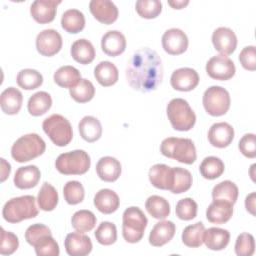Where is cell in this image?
I'll return each mask as SVG.
<instances>
[{"instance_id":"obj_1","label":"cell","mask_w":256,"mask_h":256,"mask_svg":"<svg viewBox=\"0 0 256 256\" xmlns=\"http://www.w3.org/2000/svg\"><path fill=\"white\" fill-rule=\"evenodd\" d=\"M126 79L133 89L141 92L157 89L163 79V65L158 53L147 47L137 50L127 64Z\"/></svg>"},{"instance_id":"obj_2","label":"cell","mask_w":256,"mask_h":256,"mask_svg":"<svg viewBox=\"0 0 256 256\" xmlns=\"http://www.w3.org/2000/svg\"><path fill=\"white\" fill-rule=\"evenodd\" d=\"M38 215L36 199L32 195L14 197L8 200L2 209L3 218L9 223H19Z\"/></svg>"},{"instance_id":"obj_3","label":"cell","mask_w":256,"mask_h":256,"mask_svg":"<svg viewBox=\"0 0 256 256\" xmlns=\"http://www.w3.org/2000/svg\"><path fill=\"white\" fill-rule=\"evenodd\" d=\"M161 153L168 158L177 160L184 164H192L197 158L196 148L193 141L189 138L168 137L160 145Z\"/></svg>"},{"instance_id":"obj_4","label":"cell","mask_w":256,"mask_h":256,"mask_svg":"<svg viewBox=\"0 0 256 256\" xmlns=\"http://www.w3.org/2000/svg\"><path fill=\"white\" fill-rule=\"evenodd\" d=\"M46 144L36 133H29L18 138L11 147L12 158L19 163L28 162L45 152Z\"/></svg>"},{"instance_id":"obj_5","label":"cell","mask_w":256,"mask_h":256,"mask_svg":"<svg viewBox=\"0 0 256 256\" xmlns=\"http://www.w3.org/2000/svg\"><path fill=\"white\" fill-rule=\"evenodd\" d=\"M148 220L140 208L131 206L125 209L122 217V235L125 241L139 242L144 236Z\"/></svg>"},{"instance_id":"obj_6","label":"cell","mask_w":256,"mask_h":256,"mask_svg":"<svg viewBox=\"0 0 256 256\" xmlns=\"http://www.w3.org/2000/svg\"><path fill=\"white\" fill-rule=\"evenodd\" d=\"M167 116L175 130L189 131L196 122V115L189 103L182 98H174L167 105Z\"/></svg>"},{"instance_id":"obj_7","label":"cell","mask_w":256,"mask_h":256,"mask_svg":"<svg viewBox=\"0 0 256 256\" xmlns=\"http://www.w3.org/2000/svg\"><path fill=\"white\" fill-rule=\"evenodd\" d=\"M91 165L90 156L84 150H73L60 154L56 161L57 171L64 175H82L85 174Z\"/></svg>"},{"instance_id":"obj_8","label":"cell","mask_w":256,"mask_h":256,"mask_svg":"<svg viewBox=\"0 0 256 256\" xmlns=\"http://www.w3.org/2000/svg\"><path fill=\"white\" fill-rule=\"evenodd\" d=\"M42 128L56 146H66L72 140V126L70 122L60 114H52L44 119Z\"/></svg>"},{"instance_id":"obj_9","label":"cell","mask_w":256,"mask_h":256,"mask_svg":"<svg viewBox=\"0 0 256 256\" xmlns=\"http://www.w3.org/2000/svg\"><path fill=\"white\" fill-rule=\"evenodd\" d=\"M203 106L211 116H222L230 108L231 99L229 92L221 86H211L203 94Z\"/></svg>"},{"instance_id":"obj_10","label":"cell","mask_w":256,"mask_h":256,"mask_svg":"<svg viewBox=\"0 0 256 256\" xmlns=\"http://www.w3.org/2000/svg\"><path fill=\"white\" fill-rule=\"evenodd\" d=\"M236 68L233 61L225 55H216L211 57L206 63V72L212 79L229 80L235 74Z\"/></svg>"},{"instance_id":"obj_11","label":"cell","mask_w":256,"mask_h":256,"mask_svg":"<svg viewBox=\"0 0 256 256\" xmlns=\"http://www.w3.org/2000/svg\"><path fill=\"white\" fill-rule=\"evenodd\" d=\"M62 37L60 33L54 29H45L36 37L37 51L43 56H53L62 48Z\"/></svg>"},{"instance_id":"obj_12","label":"cell","mask_w":256,"mask_h":256,"mask_svg":"<svg viewBox=\"0 0 256 256\" xmlns=\"http://www.w3.org/2000/svg\"><path fill=\"white\" fill-rule=\"evenodd\" d=\"M188 37L181 29L171 28L162 36V46L165 52L170 55H180L188 48Z\"/></svg>"},{"instance_id":"obj_13","label":"cell","mask_w":256,"mask_h":256,"mask_svg":"<svg viewBox=\"0 0 256 256\" xmlns=\"http://www.w3.org/2000/svg\"><path fill=\"white\" fill-rule=\"evenodd\" d=\"M212 43L221 55L232 54L237 47V37L228 27H218L212 34Z\"/></svg>"},{"instance_id":"obj_14","label":"cell","mask_w":256,"mask_h":256,"mask_svg":"<svg viewBox=\"0 0 256 256\" xmlns=\"http://www.w3.org/2000/svg\"><path fill=\"white\" fill-rule=\"evenodd\" d=\"M171 86L178 91H191L199 83V75L196 72V70L189 68V67H183L175 70L170 78Z\"/></svg>"},{"instance_id":"obj_15","label":"cell","mask_w":256,"mask_h":256,"mask_svg":"<svg viewBox=\"0 0 256 256\" xmlns=\"http://www.w3.org/2000/svg\"><path fill=\"white\" fill-rule=\"evenodd\" d=\"M89 9L94 18L103 24H112L118 18V8L109 0H92Z\"/></svg>"},{"instance_id":"obj_16","label":"cell","mask_w":256,"mask_h":256,"mask_svg":"<svg viewBox=\"0 0 256 256\" xmlns=\"http://www.w3.org/2000/svg\"><path fill=\"white\" fill-rule=\"evenodd\" d=\"M64 245L67 254L70 256H86L90 254L93 247L91 239L78 231L67 234Z\"/></svg>"},{"instance_id":"obj_17","label":"cell","mask_w":256,"mask_h":256,"mask_svg":"<svg viewBox=\"0 0 256 256\" xmlns=\"http://www.w3.org/2000/svg\"><path fill=\"white\" fill-rule=\"evenodd\" d=\"M60 3L61 1L54 0H35L30 6L31 16L40 24L50 23L54 20Z\"/></svg>"},{"instance_id":"obj_18","label":"cell","mask_w":256,"mask_h":256,"mask_svg":"<svg viewBox=\"0 0 256 256\" xmlns=\"http://www.w3.org/2000/svg\"><path fill=\"white\" fill-rule=\"evenodd\" d=\"M234 139V129L227 122L214 123L208 131V140L210 144L217 148H225L231 144Z\"/></svg>"},{"instance_id":"obj_19","label":"cell","mask_w":256,"mask_h":256,"mask_svg":"<svg viewBox=\"0 0 256 256\" xmlns=\"http://www.w3.org/2000/svg\"><path fill=\"white\" fill-rule=\"evenodd\" d=\"M149 181L158 189L171 190L174 180L173 167H169L165 164H155L149 169Z\"/></svg>"},{"instance_id":"obj_20","label":"cell","mask_w":256,"mask_h":256,"mask_svg":"<svg viewBox=\"0 0 256 256\" xmlns=\"http://www.w3.org/2000/svg\"><path fill=\"white\" fill-rule=\"evenodd\" d=\"M232 215L233 204L225 200H213L206 210V218L213 224H224L230 220Z\"/></svg>"},{"instance_id":"obj_21","label":"cell","mask_w":256,"mask_h":256,"mask_svg":"<svg viewBox=\"0 0 256 256\" xmlns=\"http://www.w3.org/2000/svg\"><path fill=\"white\" fill-rule=\"evenodd\" d=\"M101 48L108 56L116 57L125 51L126 38L120 31L110 30L102 36Z\"/></svg>"},{"instance_id":"obj_22","label":"cell","mask_w":256,"mask_h":256,"mask_svg":"<svg viewBox=\"0 0 256 256\" xmlns=\"http://www.w3.org/2000/svg\"><path fill=\"white\" fill-rule=\"evenodd\" d=\"M176 226L172 221L163 220L154 225L149 234V243L154 247H161L168 243L175 235Z\"/></svg>"},{"instance_id":"obj_23","label":"cell","mask_w":256,"mask_h":256,"mask_svg":"<svg viewBox=\"0 0 256 256\" xmlns=\"http://www.w3.org/2000/svg\"><path fill=\"white\" fill-rule=\"evenodd\" d=\"M41 178V172L35 165L19 167L14 175V184L19 189H30L35 187Z\"/></svg>"},{"instance_id":"obj_24","label":"cell","mask_w":256,"mask_h":256,"mask_svg":"<svg viewBox=\"0 0 256 256\" xmlns=\"http://www.w3.org/2000/svg\"><path fill=\"white\" fill-rule=\"evenodd\" d=\"M96 172L101 180L105 182H114L121 174V164L116 158L105 156L98 160L96 164Z\"/></svg>"},{"instance_id":"obj_25","label":"cell","mask_w":256,"mask_h":256,"mask_svg":"<svg viewBox=\"0 0 256 256\" xmlns=\"http://www.w3.org/2000/svg\"><path fill=\"white\" fill-rule=\"evenodd\" d=\"M94 206L103 214L115 212L120 205V199L117 193L111 189H101L94 196Z\"/></svg>"},{"instance_id":"obj_26","label":"cell","mask_w":256,"mask_h":256,"mask_svg":"<svg viewBox=\"0 0 256 256\" xmlns=\"http://www.w3.org/2000/svg\"><path fill=\"white\" fill-rule=\"evenodd\" d=\"M23 103V95L17 88L8 87L0 96V106L2 111L8 115L17 114Z\"/></svg>"},{"instance_id":"obj_27","label":"cell","mask_w":256,"mask_h":256,"mask_svg":"<svg viewBox=\"0 0 256 256\" xmlns=\"http://www.w3.org/2000/svg\"><path fill=\"white\" fill-rule=\"evenodd\" d=\"M230 241V233L226 229L211 227L204 231L203 243L210 250L219 251L226 248Z\"/></svg>"},{"instance_id":"obj_28","label":"cell","mask_w":256,"mask_h":256,"mask_svg":"<svg viewBox=\"0 0 256 256\" xmlns=\"http://www.w3.org/2000/svg\"><path fill=\"white\" fill-rule=\"evenodd\" d=\"M94 77L100 85L109 87L118 81L119 73L115 64L110 61H101L94 68Z\"/></svg>"},{"instance_id":"obj_29","label":"cell","mask_w":256,"mask_h":256,"mask_svg":"<svg viewBox=\"0 0 256 256\" xmlns=\"http://www.w3.org/2000/svg\"><path fill=\"white\" fill-rule=\"evenodd\" d=\"M80 136L87 142H95L102 135V125L94 116L83 117L78 125Z\"/></svg>"},{"instance_id":"obj_30","label":"cell","mask_w":256,"mask_h":256,"mask_svg":"<svg viewBox=\"0 0 256 256\" xmlns=\"http://www.w3.org/2000/svg\"><path fill=\"white\" fill-rule=\"evenodd\" d=\"M72 58L80 64H89L95 58V49L87 39H78L73 42L70 50Z\"/></svg>"},{"instance_id":"obj_31","label":"cell","mask_w":256,"mask_h":256,"mask_svg":"<svg viewBox=\"0 0 256 256\" xmlns=\"http://www.w3.org/2000/svg\"><path fill=\"white\" fill-rule=\"evenodd\" d=\"M61 26L68 33H79L85 27V16L78 9H68L62 14Z\"/></svg>"},{"instance_id":"obj_32","label":"cell","mask_w":256,"mask_h":256,"mask_svg":"<svg viewBox=\"0 0 256 256\" xmlns=\"http://www.w3.org/2000/svg\"><path fill=\"white\" fill-rule=\"evenodd\" d=\"M54 82L62 88H72L81 80V73L73 66L65 65L54 73Z\"/></svg>"},{"instance_id":"obj_33","label":"cell","mask_w":256,"mask_h":256,"mask_svg":"<svg viewBox=\"0 0 256 256\" xmlns=\"http://www.w3.org/2000/svg\"><path fill=\"white\" fill-rule=\"evenodd\" d=\"M52 106V98L49 93L39 91L34 93L28 100L27 108L32 116H41L45 114Z\"/></svg>"},{"instance_id":"obj_34","label":"cell","mask_w":256,"mask_h":256,"mask_svg":"<svg viewBox=\"0 0 256 256\" xmlns=\"http://www.w3.org/2000/svg\"><path fill=\"white\" fill-rule=\"evenodd\" d=\"M58 192L48 182H44L38 192L37 202L39 208L43 211H52L56 208L58 204Z\"/></svg>"},{"instance_id":"obj_35","label":"cell","mask_w":256,"mask_h":256,"mask_svg":"<svg viewBox=\"0 0 256 256\" xmlns=\"http://www.w3.org/2000/svg\"><path fill=\"white\" fill-rule=\"evenodd\" d=\"M224 169L225 166L223 161L215 156L205 157L199 166L201 175L208 180H213L220 177L223 174Z\"/></svg>"},{"instance_id":"obj_36","label":"cell","mask_w":256,"mask_h":256,"mask_svg":"<svg viewBox=\"0 0 256 256\" xmlns=\"http://www.w3.org/2000/svg\"><path fill=\"white\" fill-rule=\"evenodd\" d=\"M147 212L155 219H165L170 214V205L168 201L161 196L152 195L145 202Z\"/></svg>"},{"instance_id":"obj_37","label":"cell","mask_w":256,"mask_h":256,"mask_svg":"<svg viewBox=\"0 0 256 256\" xmlns=\"http://www.w3.org/2000/svg\"><path fill=\"white\" fill-rule=\"evenodd\" d=\"M238 193L239 191L237 185L230 180H225L213 187L212 198L213 200H225L234 205L235 202L237 201Z\"/></svg>"},{"instance_id":"obj_38","label":"cell","mask_w":256,"mask_h":256,"mask_svg":"<svg viewBox=\"0 0 256 256\" xmlns=\"http://www.w3.org/2000/svg\"><path fill=\"white\" fill-rule=\"evenodd\" d=\"M205 227L202 222L188 225L182 232V242L190 248H197L203 244V235Z\"/></svg>"},{"instance_id":"obj_39","label":"cell","mask_w":256,"mask_h":256,"mask_svg":"<svg viewBox=\"0 0 256 256\" xmlns=\"http://www.w3.org/2000/svg\"><path fill=\"white\" fill-rule=\"evenodd\" d=\"M96 216L90 210H79L76 211L71 219L72 227L81 233L91 231L96 225Z\"/></svg>"},{"instance_id":"obj_40","label":"cell","mask_w":256,"mask_h":256,"mask_svg":"<svg viewBox=\"0 0 256 256\" xmlns=\"http://www.w3.org/2000/svg\"><path fill=\"white\" fill-rule=\"evenodd\" d=\"M19 87L25 90H33L40 87L43 83V76L35 69H22L16 78Z\"/></svg>"},{"instance_id":"obj_41","label":"cell","mask_w":256,"mask_h":256,"mask_svg":"<svg viewBox=\"0 0 256 256\" xmlns=\"http://www.w3.org/2000/svg\"><path fill=\"white\" fill-rule=\"evenodd\" d=\"M70 96L78 103H86L92 100L95 95V88L88 79H81L74 87L69 89Z\"/></svg>"},{"instance_id":"obj_42","label":"cell","mask_w":256,"mask_h":256,"mask_svg":"<svg viewBox=\"0 0 256 256\" xmlns=\"http://www.w3.org/2000/svg\"><path fill=\"white\" fill-rule=\"evenodd\" d=\"M174 180L171 188V192L174 194H180L186 192L192 186V175L191 173L181 167H173Z\"/></svg>"},{"instance_id":"obj_43","label":"cell","mask_w":256,"mask_h":256,"mask_svg":"<svg viewBox=\"0 0 256 256\" xmlns=\"http://www.w3.org/2000/svg\"><path fill=\"white\" fill-rule=\"evenodd\" d=\"M63 195L66 202L70 205H76L83 201L85 191L83 185L76 180L68 181L63 187Z\"/></svg>"},{"instance_id":"obj_44","label":"cell","mask_w":256,"mask_h":256,"mask_svg":"<svg viewBox=\"0 0 256 256\" xmlns=\"http://www.w3.org/2000/svg\"><path fill=\"white\" fill-rule=\"evenodd\" d=\"M139 16L145 19L156 18L162 11V3L159 0H138L135 4Z\"/></svg>"},{"instance_id":"obj_45","label":"cell","mask_w":256,"mask_h":256,"mask_svg":"<svg viewBox=\"0 0 256 256\" xmlns=\"http://www.w3.org/2000/svg\"><path fill=\"white\" fill-rule=\"evenodd\" d=\"M96 240L102 245H111L117 240V228L115 224L103 221L95 231Z\"/></svg>"},{"instance_id":"obj_46","label":"cell","mask_w":256,"mask_h":256,"mask_svg":"<svg viewBox=\"0 0 256 256\" xmlns=\"http://www.w3.org/2000/svg\"><path fill=\"white\" fill-rule=\"evenodd\" d=\"M33 247L38 256H58L60 253L59 245L52 237V234L45 235L39 239Z\"/></svg>"},{"instance_id":"obj_47","label":"cell","mask_w":256,"mask_h":256,"mask_svg":"<svg viewBox=\"0 0 256 256\" xmlns=\"http://www.w3.org/2000/svg\"><path fill=\"white\" fill-rule=\"evenodd\" d=\"M197 209H198L197 203L192 198L187 197L177 202L175 212H176V216L179 219L184 221H189L196 217Z\"/></svg>"},{"instance_id":"obj_48","label":"cell","mask_w":256,"mask_h":256,"mask_svg":"<svg viewBox=\"0 0 256 256\" xmlns=\"http://www.w3.org/2000/svg\"><path fill=\"white\" fill-rule=\"evenodd\" d=\"M235 253L238 256H251L255 251V241L253 235L244 232L241 233L235 242Z\"/></svg>"},{"instance_id":"obj_49","label":"cell","mask_w":256,"mask_h":256,"mask_svg":"<svg viewBox=\"0 0 256 256\" xmlns=\"http://www.w3.org/2000/svg\"><path fill=\"white\" fill-rule=\"evenodd\" d=\"M19 246L18 237L9 231L1 228V245H0V253L2 255H11L13 254Z\"/></svg>"},{"instance_id":"obj_50","label":"cell","mask_w":256,"mask_h":256,"mask_svg":"<svg viewBox=\"0 0 256 256\" xmlns=\"http://www.w3.org/2000/svg\"><path fill=\"white\" fill-rule=\"evenodd\" d=\"M49 234H52V233H51V230L46 225L41 223H36V224H32L27 228L25 232V239L28 242V244L33 246L40 238Z\"/></svg>"},{"instance_id":"obj_51","label":"cell","mask_w":256,"mask_h":256,"mask_svg":"<svg viewBox=\"0 0 256 256\" xmlns=\"http://www.w3.org/2000/svg\"><path fill=\"white\" fill-rule=\"evenodd\" d=\"M240 152L247 158L256 157V137L253 133H248L242 136L238 143Z\"/></svg>"},{"instance_id":"obj_52","label":"cell","mask_w":256,"mask_h":256,"mask_svg":"<svg viewBox=\"0 0 256 256\" xmlns=\"http://www.w3.org/2000/svg\"><path fill=\"white\" fill-rule=\"evenodd\" d=\"M239 61L244 69L254 71L256 69V49L255 46H246L239 54Z\"/></svg>"},{"instance_id":"obj_53","label":"cell","mask_w":256,"mask_h":256,"mask_svg":"<svg viewBox=\"0 0 256 256\" xmlns=\"http://www.w3.org/2000/svg\"><path fill=\"white\" fill-rule=\"evenodd\" d=\"M255 202H256V193L252 192L246 196L245 207L246 210L253 216H255Z\"/></svg>"},{"instance_id":"obj_54","label":"cell","mask_w":256,"mask_h":256,"mask_svg":"<svg viewBox=\"0 0 256 256\" xmlns=\"http://www.w3.org/2000/svg\"><path fill=\"white\" fill-rule=\"evenodd\" d=\"M0 160H1V167H2V169H1V181L3 182L9 176V174L11 172V166L8 162L5 161L4 158H1Z\"/></svg>"},{"instance_id":"obj_55","label":"cell","mask_w":256,"mask_h":256,"mask_svg":"<svg viewBox=\"0 0 256 256\" xmlns=\"http://www.w3.org/2000/svg\"><path fill=\"white\" fill-rule=\"evenodd\" d=\"M168 4L174 8V9H182L184 8L186 5L189 4V1L188 0H180V1H168Z\"/></svg>"}]
</instances>
